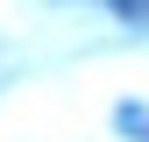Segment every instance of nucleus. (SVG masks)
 I'll return each mask as SVG.
<instances>
[{
    "instance_id": "1",
    "label": "nucleus",
    "mask_w": 149,
    "mask_h": 142,
    "mask_svg": "<svg viewBox=\"0 0 149 142\" xmlns=\"http://www.w3.org/2000/svg\"><path fill=\"white\" fill-rule=\"evenodd\" d=\"M114 14H128V22H149V0H107Z\"/></svg>"
}]
</instances>
